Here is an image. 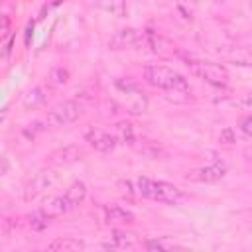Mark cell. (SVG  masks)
Returning a JSON list of instances; mask_svg holds the SVG:
<instances>
[{
    "instance_id": "6da1fadb",
    "label": "cell",
    "mask_w": 252,
    "mask_h": 252,
    "mask_svg": "<svg viewBox=\"0 0 252 252\" xmlns=\"http://www.w3.org/2000/svg\"><path fill=\"white\" fill-rule=\"evenodd\" d=\"M144 79L148 85L173 93V94H191V87L189 81L175 69L167 67V65H159V63H152L144 67Z\"/></svg>"
},
{
    "instance_id": "7a4b0ae2",
    "label": "cell",
    "mask_w": 252,
    "mask_h": 252,
    "mask_svg": "<svg viewBox=\"0 0 252 252\" xmlns=\"http://www.w3.org/2000/svg\"><path fill=\"white\" fill-rule=\"evenodd\" d=\"M136 191L152 201L158 203H167V205H175L177 201L183 199V191L179 187H175L173 183L161 181V179H152V177H138L136 179Z\"/></svg>"
},
{
    "instance_id": "3957f363",
    "label": "cell",
    "mask_w": 252,
    "mask_h": 252,
    "mask_svg": "<svg viewBox=\"0 0 252 252\" xmlns=\"http://www.w3.org/2000/svg\"><path fill=\"white\" fill-rule=\"evenodd\" d=\"M187 69L205 81L211 87H226L228 85V71L224 65L215 63V61H205V59H185Z\"/></svg>"
},
{
    "instance_id": "277c9868",
    "label": "cell",
    "mask_w": 252,
    "mask_h": 252,
    "mask_svg": "<svg viewBox=\"0 0 252 252\" xmlns=\"http://www.w3.org/2000/svg\"><path fill=\"white\" fill-rule=\"evenodd\" d=\"M83 116V106L77 100H61L55 106H51V110L45 116V122L49 126H67L73 124L75 120H79Z\"/></svg>"
},
{
    "instance_id": "5b68a950",
    "label": "cell",
    "mask_w": 252,
    "mask_h": 252,
    "mask_svg": "<svg viewBox=\"0 0 252 252\" xmlns=\"http://www.w3.org/2000/svg\"><path fill=\"white\" fill-rule=\"evenodd\" d=\"M85 140L89 142V146L100 154H108L118 146V136L110 134L98 126H89L85 130Z\"/></svg>"
},
{
    "instance_id": "8992f818",
    "label": "cell",
    "mask_w": 252,
    "mask_h": 252,
    "mask_svg": "<svg viewBox=\"0 0 252 252\" xmlns=\"http://www.w3.org/2000/svg\"><path fill=\"white\" fill-rule=\"evenodd\" d=\"M96 215L102 224L106 226H116V224H132L134 222V213L120 207V205H100L96 209Z\"/></svg>"
},
{
    "instance_id": "52a82bcc",
    "label": "cell",
    "mask_w": 252,
    "mask_h": 252,
    "mask_svg": "<svg viewBox=\"0 0 252 252\" xmlns=\"http://www.w3.org/2000/svg\"><path fill=\"white\" fill-rule=\"evenodd\" d=\"M226 169L228 167H226L224 161L215 159L209 165H203V167H197V169L189 171L185 175V179L187 181H197V183H215V181H219V179H222L226 175Z\"/></svg>"
},
{
    "instance_id": "ba28073f",
    "label": "cell",
    "mask_w": 252,
    "mask_h": 252,
    "mask_svg": "<svg viewBox=\"0 0 252 252\" xmlns=\"http://www.w3.org/2000/svg\"><path fill=\"white\" fill-rule=\"evenodd\" d=\"M53 183H55V173L51 169H39L26 183V187H24V201H33L37 195H41Z\"/></svg>"
},
{
    "instance_id": "9c48e42d",
    "label": "cell",
    "mask_w": 252,
    "mask_h": 252,
    "mask_svg": "<svg viewBox=\"0 0 252 252\" xmlns=\"http://www.w3.org/2000/svg\"><path fill=\"white\" fill-rule=\"evenodd\" d=\"M140 43H144V32L142 30H136V28L118 30L108 39V47L110 49H128V47H136Z\"/></svg>"
},
{
    "instance_id": "30bf717a",
    "label": "cell",
    "mask_w": 252,
    "mask_h": 252,
    "mask_svg": "<svg viewBox=\"0 0 252 252\" xmlns=\"http://www.w3.org/2000/svg\"><path fill=\"white\" fill-rule=\"evenodd\" d=\"M142 244L140 236L132 230H124V228H114L112 230V242L102 244V248L106 250H126V248H134Z\"/></svg>"
},
{
    "instance_id": "8fae6325",
    "label": "cell",
    "mask_w": 252,
    "mask_h": 252,
    "mask_svg": "<svg viewBox=\"0 0 252 252\" xmlns=\"http://www.w3.org/2000/svg\"><path fill=\"white\" fill-rule=\"evenodd\" d=\"M83 158H85V152L79 146L69 144V146H63V148L51 152L49 154V163H53V165H71V163H75Z\"/></svg>"
},
{
    "instance_id": "7c38bea8",
    "label": "cell",
    "mask_w": 252,
    "mask_h": 252,
    "mask_svg": "<svg viewBox=\"0 0 252 252\" xmlns=\"http://www.w3.org/2000/svg\"><path fill=\"white\" fill-rule=\"evenodd\" d=\"M39 209H41L49 219H55V217H63V215H67L69 211H73V205H71V201L67 199V195H55V197L45 199Z\"/></svg>"
},
{
    "instance_id": "4fadbf2b",
    "label": "cell",
    "mask_w": 252,
    "mask_h": 252,
    "mask_svg": "<svg viewBox=\"0 0 252 252\" xmlns=\"http://www.w3.org/2000/svg\"><path fill=\"white\" fill-rule=\"evenodd\" d=\"M45 98H47L45 89L37 85V87H32V89H30V91L24 94L22 104H24V108H26V110H33V108L41 106V104L45 102Z\"/></svg>"
},
{
    "instance_id": "5bb4252c",
    "label": "cell",
    "mask_w": 252,
    "mask_h": 252,
    "mask_svg": "<svg viewBox=\"0 0 252 252\" xmlns=\"http://www.w3.org/2000/svg\"><path fill=\"white\" fill-rule=\"evenodd\" d=\"M47 248L53 250V252H75V250H83L85 248V242L79 240V238L67 236V238H55V240H51Z\"/></svg>"
},
{
    "instance_id": "9a60e30c",
    "label": "cell",
    "mask_w": 252,
    "mask_h": 252,
    "mask_svg": "<svg viewBox=\"0 0 252 252\" xmlns=\"http://www.w3.org/2000/svg\"><path fill=\"white\" fill-rule=\"evenodd\" d=\"M65 195H67V199L71 201L73 209L79 207V205L85 201V197H87V183H85V181H73V183L69 185V189L65 191Z\"/></svg>"
},
{
    "instance_id": "2e32d148",
    "label": "cell",
    "mask_w": 252,
    "mask_h": 252,
    "mask_svg": "<svg viewBox=\"0 0 252 252\" xmlns=\"http://www.w3.org/2000/svg\"><path fill=\"white\" fill-rule=\"evenodd\" d=\"M116 136H118V142L120 144H126V146H134L136 144V130H134V124L132 122H118L116 124Z\"/></svg>"
},
{
    "instance_id": "e0dca14e",
    "label": "cell",
    "mask_w": 252,
    "mask_h": 252,
    "mask_svg": "<svg viewBox=\"0 0 252 252\" xmlns=\"http://www.w3.org/2000/svg\"><path fill=\"white\" fill-rule=\"evenodd\" d=\"M197 6H199V0H175V10L185 22H191L195 18Z\"/></svg>"
},
{
    "instance_id": "ac0fdd59",
    "label": "cell",
    "mask_w": 252,
    "mask_h": 252,
    "mask_svg": "<svg viewBox=\"0 0 252 252\" xmlns=\"http://www.w3.org/2000/svg\"><path fill=\"white\" fill-rule=\"evenodd\" d=\"M69 79H71V73H69V69H65V67H53V69L49 71V75H47V81H49V85H53V87H63V85L69 83Z\"/></svg>"
},
{
    "instance_id": "d6986e66",
    "label": "cell",
    "mask_w": 252,
    "mask_h": 252,
    "mask_svg": "<svg viewBox=\"0 0 252 252\" xmlns=\"http://www.w3.org/2000/svg\"><path fill=\"white\" fill-rule=\"evenodd\" d=\"M49 220L51 219L41 209H37V211H33V213L28 215V224H30L32 230H43V228H47L49 226Z\"/></svg>"
},
{
    "instance_id": "ffe728a7",
    "label": "cell",
    "mask_w": 252,
    "mask_h": 252,
    "mask_svg": "<svg viewBox=\"0 0 252 252\" xmlns=\"http://www.w3.org/2000/svg\"><path fill=\"white\" fill-rule=\"evenodd\" d=\"M142 246L146 250H173V248H181L177 246L175 242H169V240H163V238H150V240H144Z\"/></svg>"
},
{
    "instance_id": "44dd1931",
    "label": "cell",
    "mask_w": 252,
    "mask_h": 252,
    "mask_svg": "<svg viewBox=\"0 0 252 252\" xmlns=\"http://www.w3.org/2000/svg\"><path fill=\"white\" fill-rule=\"evenodd\" d=\"M12 37H14L12 35V20H10L8 14H4L2 16V28H0V41L4 43L8 39H12Z\"/></svg>"
},
{
    "instance_id": "7402d4cb",
    "label": "cell",
    "mask_w": 252,
    "mask_h": 252,
    "mask_svg": "<svg viewBox=\"0 0 252 252\" xmlns=\"http://www.w3.org/2000/svg\"><path fill=\"white\" fill-rule=\"evenodd\" d=\"M219 142H220V144H224V146H232V144L236 142V134H234V130H232L230 126L222 128V130H220V134H219Z\"/></svg>"
},
{
    "instance_id": "603a6c76",
    "label": "cell",
    "mask_w": 252,
    "mask_h": 252,
    "mask_svg": "<svg viewBox=\"0 0 252 252\" xmlns=\"http://www.w3.org/2000/svg\"><path fill=\"white\" fill-rule=\"evenodd\" d=\"M238 126H240L242 134H244L246 138H250V140H252V116H244V118L238 122Z\"/></svg>"
},
{
    "instance_id": "cb8c5ba5",
    "label": "cell",
    "mask_w": 252,
    "mask_h": 252,
    "mask_svg": "<svg viewBox=\"0 0 252 252\" xmlns=\"http://www.w3.org/2000/svg\"><path fill=\"white\" fill-rule=\"evenodd\" d=\"M30 126H32V128H26V130H24V134H26L28 138H32V140H33V138H35V132H41V130H43V126H41V122H33V124H30Z\"/></svg>"
},
{
    "instance_id": "d4e9b609",
    "label": "cell",
    "mask_w": 252,
    "mask_h": 252,
    "mask_svg": "<svg viewBox=\"0 0 252 252\" xmlns=\"http://www.w3.org/2000/svg\"><path fill=\"white\" fill-rule=\"evenodd\" d=\"M240 104H242V106H246V108H252V91H250V93H246V94L240 98Z\"/></svg>"
},
{
    "instance_id": "484cf974",
    "label": "cell",
    "mask_w": 252,
    "mask_h": 252,
    "mask_svg": "<svg viewBox=\"0 0 252 252\" xmlns=\"http://www.w3.org/2000/svg\"><path fill=\"white\" fill-rule=\"evenodd\" d=\"M33 35V24L30 22L28 24V30H26V45H30V37Z\"/></svg>"
},
{
    "instance_id": "4316f807",
    "label": "cell",
    "mask_w": 252,
    "mask_h": 252,
    "mask_svg": "<svg viewBox=\"0 0 252 252\" xmlns=\"http://www.w3.org/2000/svg\"><path fill=\"white\" fill-rule=\"evenodd\" d=\"M6 171H8V159L2 158V173H6Z\"/></svg>"
},
{
    "instance_id": "83f0119b",
    "label": "cell",
    "mask_w": 252,
    "mask_h": 252,
    "mask_svg": "<svg viewBox=\"0 0 252 252\" xmlns=\"http://www.w3.org/2000/svg\"><path fill=\"white\" fill-rule=\"evenodd\" d=\"M246 156H248V158H246V159H248V163H250V165H252V152H250V150H248V152H246Z\"/></svg>"
}]
</instances>
